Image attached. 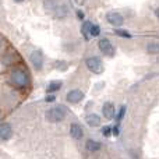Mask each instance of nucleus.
<instances>
[{"label":"nucleus","instance_id":"nucleus-26","mask_svg":"<svg viewBox=\"0 0 159 159\" xmlns=\"http://www.w3.org/2000/svg\"><path fill=\"white\" fill-rule=\"evenodd\" d=\"M16 2H18V3H20V2H24V0H16Z\"/></svg>","mask_w":159,"mask_h":159},{"label":"nucleus","instance_id":"nucleus-7","mask_svg":"<svg viewBox=\"0 0 159 159\" xmlns=\"http://www.w3.org/2000/svg\"><path fill=\"white\" fill-rule=\"evenodd\" d=\"M82 98H84V93L80 89H73L67 93V101L70 103H78L80 101H82Z\"/></svg>","mask_w":159,"mask_h":159},{"label":"nucleus","instance_id":"nucleus-24","mask_svg":"<svg viewBox=\"0 0 159 159\" xmlns=\"http://www.w3.org/2000/svg\"><path fill=\"white\" fill-rule=\"evenodd\" d=\"M55 101V96H48L46 98V102H53Z\"/></svg>","mask_w":159,"mask_h":159},{"label":"nucleus","instance_id":"nucleus-18","mask_svg":"<svg viewBox=\"0 0 159 159\" xmlns=\"http://www.w3.org/2000/svg\"><path fill=\"white\" fill-rule=\"evenodd\" d=\"M99 34H101V27H99V25H93V24H92L89 35H91V36H98Z\"/></svg>","mask_w":159,"mask_h":159},{"label":"nucleus","instance_id":"nucleus-5","mask_svg":"<svg viewBox=\"0 0 159 159\" xmlns=\"http://www.w3.org/2000/svg\"><path fill=\"white\" fill-rule=\"evenodd\" d=\"M30 60L35 70H38V71L42 70V66H43V56H42V53L39 52V50H35V52L31 53Z\"/></svg>","mask_w":159,"mask_h":159},{"label":"nucleus","instance_id":"nucleus-21","mask_svg":"<svg viewBox=\"0 0 159 159\" xmlns=\"http://www.w3.org/2000/svg\"><path fill=\"white\" fill-rule=\"evenodd\" d=\"M102 134H103L105 137H109V135L112 134V127H103V130H102Z\"/></svg>","mask_w":159,"mask_h":159},{"label":"nucleus","instance_id":"nucleus-9","mask_svg":"<svg viewBox=\"0 0 159 159\" xmlns=\"http://www.w3.org/2000/svg\"><path fill=\"white\" fill-rule=\"evenodd\" d=\"M82 134H84L82 127L80 126V124H77V123H73L71 127H70V135H71L74 140H81Z\"/></svg>","mask_w":159,"mask_h":159},{"label":"nucleus","instance_id":"nucleus-10","mask_svg":"<svg viewBox=\"0 0 159 159\" xmlns=\"http://www.w3.org/2000/svg\"><path fill=\"white\" fill-rule=\"evenodd\" d=\"M102 112H103V116L106 119H113L115 117V106H113L112 102H106V103L103 105V107H102Z\"/></svg>","mask_w":159,"mask_h":159},{"label":"nucleus","instance_id":"nucleus-6","mask_svg":"<svg viewBox=\"0 0 159 159\" xmlns=\"http://www.w3.org/2000/svg\"><path fill=\"white\" fill-rule=\"evenodd\" d=\"M106 20H107V22L109 24H112L113 27H120L121 24H123V16L121 14H119V13H109L106 16Z\"/></svg>","mask_w":159,"mask_h":159},{"label":"nucleus","instance_id":"nucleus-19","mask_svg":"<svg viewBox=\"0 0 159 159\" xmlns=\"http://www.w3.org/2000/svg\"><path fill=\"white\" fill-rule=\"evenodd\" d=\"M115 34H116V35H119V36H123V38H131V35H130L129 32H126V31H121V30H116Z\"/></svg>","mask_w":159,"mask_h":159},{"label":"nucleus","instance_id":"nucleus-3","mask_svg":"<svg viewBox=\"0 0 159 159\" xmlns=\"http://www.w3.org/2000/svg\"><path fill=\"white\" fill-rule=\"evenodd\" d=\"M87 67L89 71H92L93 74H101L103 71V63L99 57H89L87 59Z\"/></svg>","mask_w":159,"mask_h":159},{"label":"nucleus","instance_id":"nucleus-15","mask_svg":"<svg viewBox=\"0 0 159 159\" xmlns=\"http://www.w3.org/2000/svg\"><path fill=\"white\" fill-rule=\"evenodd\" d=\"M61 88V81H52L49 85H48V92H56V91H59Z\"/></svg>","mask_w":159,"mask_h":159},{"label":"nucleus","instance_id":"nucleus-2","mask_svg":"<svg viewBox=\"0 0 159 159\" xmlns=\"http://www.w3.org/2000/svg\"><path fill=\"white\" fill-rule=\"evenodd\" d=\"M67 115V110L64 106H56V107H52L50 110L46 112V119L52 123H59Z\"/></svg>","mask_w":159,"mask_h":159},{"label":"nucleus","instance_id":"nucleus-8","mask_svg":"<svg viewBox=\"0 0 159 159\" xmlns=\"http://www.w3.org/2000/svg\"><path fill=\"white\" fill-rule=\"evenodd\" d=\"M11 135H13V130H11V126L8 123H4L0 126V138L4 141L10 140Z\"/></svg>","mask_w":159,"mask_h":159},{"label":"nucleus","instance_id":"nucleus-4","mask_svg":"<svg viewBox=\"0 0 159 159\" xmlns=\"http://www.w3.org/2000/svg\"><path fill=\"white\" fill-rule=\"evenodd\" d=\"M98 46H99V50H101L102 53H105V55H107V56L115 55V48H113V45L110 43L109 39H106V38L101 39L99 43H98Z\"/></svg>","mask_w":159,"mask_h":159},{"label":"nucleus","instance_id":"nucleus-20","mask_svg":"<svg viewBox=\"0 0 159 159\" xmlns=\"http://www.w3.org/2000/svg\"><path fill=\"white\" fill-rule=\"evenodd\" d=\"M124 115H126V106H121L120 110H119V113H117V121H120L121 119L124 117Z\"/></svg>","mask_w":159,"mask_h":159},{"label":"nucleus","instance_id":"nucleus-14","mask_svg":"<svg viewBox=\"0 0 159 159\" xmlns=\"http://www.w3.org/2000/svg\"><path fill=\"white\" fill-rule=\"evenodd\" d=\"M147 52L152 53V55L159 53V42H151V43H148L147 45Z\"/></svg>","mask_w":159,"mask_h":159},{"label":"nucleus","instance_id":"nucleus-25","mask_svg":"<svg viewBox=\"0 0 159 159\" xmlns=\"http://www.w3.org/2000/svg\"><path fill=\"white\" fill-rule=\"evenodd\" d=\"M155 14H157V17L159 18V8H157V11H155Z\"/></svg>","mask_w":159,"mask_h":159},{"label":"nucleus","instance_id":"nucleus-22","mask_svg":"<svg viewBox=\"0 0 159 159\" xmlns=\"http://www.w3.org/2000/svg\"><path fill=\"white\" fill-rule=\"evenodd\" d=\"M77 16L80 20H84V13H82V11H77Z\"/></svg>","mask_w":159,"mask_h":159},{"label":"nucleus","instance_id":"nucleus-27","mask_svg":"<svg viewBox=\"0 0 159 159\" xmlns=\"http://www.w3.org/2000/svg\"><path fill=\"white\" fill-rule=\"evenodd\" d=\"M0 48H2V42H0Z\"/></svg>","mask_w":159,"mask_h":159},{"label":"nucleus","instance_id":"nucleus-11","mask_svg":"<svg viewBox=\"0 0 159 159\" xmlns=\"http://www.w3.org/2000/svg\"><path fill=\"white\" fill-rule=\"evenodd\" d=\"M85 121H87V124L91 127H98L99 124H101V117H99L98 115H95V113H92V115H88L87 117H85Z\"/></svg>","mask_w":159,"mask_h":159},{"label":"nucleus","instance_id":"nucleus-17","mask_svg":"<svg viewBox=\"0 0 159 159\" xmlns=\"http://www.w3.org/2000/svg\"><path fill=\"white\" fill-rule=\"evenodd\" d=\"M45 8H46L48 11H53L56 7H57V4H56L55 0H45Z\"/></svg>","mask_w":159,"mask_h":159},{"label":"nucleus","instance_id":"nucleus-13","mask_svg":"<svg viewBox=\"0 0 159 159\" xmlns=\"http://www.w3.org/2000/svg\"><path fill=\"white\" fill-rule=\"evenodd\" d=\"M53 14H55L56 18H63V17H66L67 16L66 6H57V7L53 10Z\"/></svg>","mask_w":159,"mask_h":159},{"label":"nucleus","instance_id":"nucleus-23","mask_svg":"<svg viewBox=\"0 0 159 159\" xmlns=\"http://www.w3.org/2000/svg\"><path fill=\"white\" fill-rule=\"evenodd\" d=\"M113 134H115V135H119V129H117V126H116V127H113Z\"/></svg>","mask_w":159,"mask_h":159},{"label":"nucleus","instance_id":"nucleus-1","mask_svg":"<svg viewBox=\"0 0 159 159\" xmlns=\"http://www.w3.org/2000/svg\"><path fill=\"white\" fill-rule=\"evenodd\" d=\"M11 81L13 84H16L17 87H27L30 82V77H28L27 71L22 69H14L11 71Z\"/></svg>","mask_w":159,"mask_h":159},{"label":"nucleus","instance_id":"nucleus-12","mask_svg":"<svg viewBox=\"0 0 159 159\" xmlns=\"http://www.w3.org/2000/svg\"><path fill=\"white\" fill-rule=\"evenodd\" d=\"M85 148H87L88 152H98L101 149V144L98 141H93V140H88L85 143Z\"/></svg>","mask_w":159,"mask_h":159},{"label":"nucleus","instance_id":"nucleus-16","mask_svg":"<svg viewBox=\"0 0 159 159\" xmlns=\"http://www.w3.org/2000/svg\"><path fill=\"white\" fill-rule=\"evenodd\" d=\"M91 27H92V22L89 21H84V24H82V34H84L85 39H89V32H91Z\"/></svg>","mask_w":159,"mask_h":159}]
</instances>
